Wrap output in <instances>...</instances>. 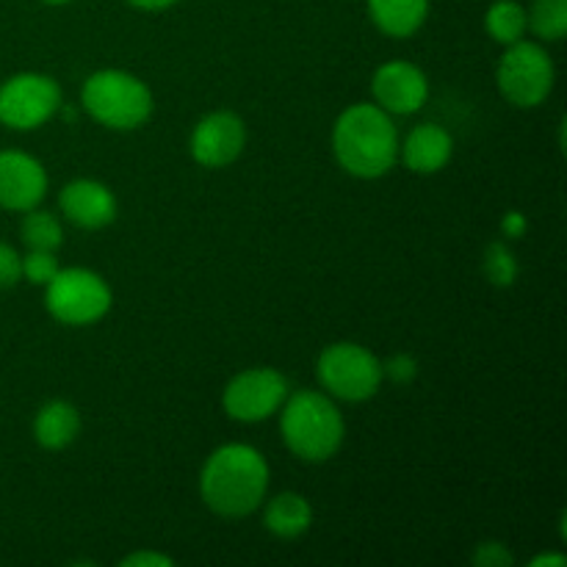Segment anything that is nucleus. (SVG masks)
Segmentation results:
<instances>
[{
	"mask_svg": "<svg viewBox=\"0 0 567 567\" xmlns=\"http://www.w3.org/2000/svg\"><path fill=\"white\" fill-rule=\"evenodd\" d=\"M59 208L64 219L81 230H103L120 214L114 192L105 183L89 177H78L61 188Z\"/></svg>",
	"mask_w": 567,
	"mask_h": 567,
	"instance_id": "13",
	"label": "nucleus"
},
{
	"mask_svg": "<svg viewBox=\"0 0 567 567\" xmlns=\"http://www.w3.org/2000/svg\"><path fill=\"white\" fill-rule=\"evenodd\" d=\"M48 194V172L42 161L22 150H0V208L25 210L37 208Z\"/></svg>",
	"mask_w": 567,
	"mask_h": 567,
	"instance_id": "12",
	"label": "nucleus"
},
{
	"mask_svg": "<svg viewBox=\"0 0 567 567\" xmlns=\"http://www.w3.org/2000/svg\"><path fill=\"white\" fill-rule=\"evenodd\" d=\"M114 293L111 286L92 269L70 266L55 271L53 280L44 286V308L59 324L89 327L103 319L111 310Z\"/></svg>",
	"mask_w": 567,
	"mask_h": 567,
	"instance_id": "7",
	"label": "nucleus"
},
{
	"mask_svg": "<svg viewBox=\"0 0 567 567\" xmlns=\"http://www.w3.org/2000/svg\"><path fill=\"white\" fill-rule=\"evenodd\" d=\"M369 14L385 37L408 39L430 17V0H369Z\"/></svg>",
	"mask_w": 567,
	"mask_h": 567,
	"instance_id": "17",
	"label": "nucleus"
},
{
	"mask_svg": "<svg viewBox=\"0 0 567 567\" xmlns=\"http://www.w3.org/2000/svg\"><path fill=\"white\" fill-rule=\"evenodd\" d=\"M291 393L288 380L280 371L260 365V369H247L233 377L221 393V408L233 421L241 424H258V421L271 419L282 408L286 396Z\"/></svg>",
	"mask_w": 567,
	"mask_h": 567,
	"instance_id": "9",
	"label": "nucleus"
},
{
	"mask_svg": "<svg viewBox=\"0 0 567 567\" xmlns=\"http://www.w3.org/2000/svg\"><path fill=\"white\" fill-rule=\"evenodd\" d=\"M83 111L111 131H136L153 116L155 100L147 83L125 70H97L81 89Z\"/></svg>",
	"mask_w": 567,
	"mask_h": 567,
	"instance_id": "4",
	"label": "nucleus"
},
{
	"mask_svg": "<svg viewBox=\"0 0 567 567\" xmlns=\"http://www.w3.org/2000/svg\"><path fill=\"white\" fill-rule=\"evenodd\" d=\"M59 269V258L50 249H28V255H22V277L31 286H48Z\"/></svg>",
	"mask_w": 567,
	"mask_h": 567,
	"instance_id": "22",
	"label": "nucleus"
},
{
	"mask_svg": "<svg viewBox=\"0 0 567 567\" xmlns=\"http://www.w3.org/2000/svg\"><path fill=\"white\" fill-rule=\"evenodd\" d=\"M496 83L504 100L515 109H537L551 97L557 66L540 42L518 39L507 44V53L498 61Z\"/></svg>",
	"mask_w": 567,
	"mask_h": 567,
	"instance_id": "6",
	"label": "nucleus"
},
{
	"mask_svg": "<svg viewBox=\"0 0 567 567\" xmlns=\"http://www.w3.org/2000/svg\"><path fill=\"white\" fill-rule=\"evenodd\" d=\"M260 507H264L266 532L280 540H297L313 526V507L299 493H280Z\"/></svg>",
	"mask_w": 567,
	"mask_h": 567,
	"instance_id": "16",
	"label": "nucleus"
},
{
	"mask_svg": "<svg viewBox=\"0 0 567 567\" xmlns=\"http://www.w3.org/2000/svg\"><path fill=\"white\" fill-rule=\"evenodd\" d=\"M42 3H48V6H66V3H72V0H42Z\"/></svg>",
	"mask_w": 567,
	"mask_h": 567,
	"instance_id": "30",
	"label": "nucleus"
},
{
	"mask_svg": "<svg viewBox=\"0 0 567 567\" xmlns=\"http://www.w3.org/2000/svg\"><path fill=\"white\" fill-rule=\"evenodd\" d=\"M20 236L28 249H50V252H55V249L64 244V230H61L59 216L50 214V210H39V205L25 210L20 225Z\"/></svg>",
	"mask_w": 567,
	"mask_h": 567,
	"instance_id": "19",
	"label": "nucleus"
},
{
	"mask_svg": "<svg viewBox=\"0 0 567 567\" xmlns=\"http://www.w3.org/2000/svg\"><path fill=\"white\" fill-rule=\"evenodd\" d=\"M61 105V86L44 72H17L0 83V125L11 131H37Z\"/></svg>",
	"mask_w": 567,
	"mask_h": 567,
	"instance_id": "8",
	"label": "nucleus"
},
{
	"mask_svg": "<svg viewBox=\"0 0 567 567\" xmlns=\"http://www.w3.org/2000/svg\"><path fill=\"white\" fill-rule=\"evenodd\" d=\"M454 155V138L435 122H421L399 142V158L415 175H435L446 169Z\"/></svg>",
	"mask_w": 567,
	"mask_h": 567,
	"instance_id": "14",
	"label": "nucleus"
},
{
	"mask_svg": "<svg viewBox=\"0 0 567 567\" xmlns=\"http://www.w3.org/2000/svg\"><path fill=\"white\" fill-rule=\"evenodd\" d=\"M502 230L507 238H520L526 236V230H529V219H526L520 210H509V214L502 219Z\"/></svg>",
	"mask_w": 567,
	"mask_h": 567,
	"instance_id": "27",
	"label": "nucleus"
},
{
	"mask_svg": "<svg viewBox=\"0 0 567 567\" xmlns=\"http://www.w3.org/2000/svg\"><path fill=\"white\" fill-rule=\"evenodd\" d=\"M482 269H485V277L491 280V286L496 288H509L518 280V260H515V252L504 241L487 244Z\"/></svg>",
	"mask_w": 567,
	"mask_h": 567,
	"instance_id": "21",
	"label": "nucleus"
},
{
	"mask_svg": "<svg viewBox=\"0 0 567 567\" xmlns=\"http://www.w3.org/2000/svg\"><path fill=\"white\" fill-rule=\"evenodd\" d=\"M269 463L247 443L219 446L199 471V496L219 518H247L258 513L269 493Z\"/></svg>",
	"mask_w": 567,
	"mask_h": 567,
	"instance_id": "1",
	"label": "nucleus"
},
{
	"mask_svg": "<svg viewBox=\"0 0 567 567\" xmlns=\"http://www.w3.org/2000/svg\"><path fill=\"white\" fill-rule=\"evenodd\" d=\"M280 435L288 452L305 463H324L336 457L347 437V424L332 402L321 391L288 393L280 408Z\"/></svg>",
	"mask_w": 567,
	"mask_h": 567,
	"instance_id": "3",
	"label": "nucleus"
},
{
	"mask_svg": "<svg viewBox=\"0 0 567 567\" xmlns=\"http://www.w3.org/2000/svg\"><path fill=\"white\" fill-rule=\"evenodd\" d=\"M332 153L347 175L377 181L399 161V133L377 103H354L332 125Z\"/></svg>",
	"mask_w": 567,
	"mask_h": 567,
	"instance_id": "2",
	"label": "nucleus"
},
{
	"mask_svg": "<svg viewBox=\"0 0 567 567\" xmlns=\"http://www.w3.org/2000/svg\"><path fill=\"white\" fill-rule=\"evenodd\" d=\"M382 371H385V377H391L393 382L404 385V382H413L415 374H419V360H415L413 354H396V358H391L382 365Z\"/></svg>",
	"mask_w": 567,
	"mask_h": 567,
	"instance_id": "25",
	"label": "nucleus"
},
{
	"mask_svg": "<svg viewBox=\"0 0 567 567\" xmlns=\"http://www.w3.org/2000/svg\"><path fill=\"white\" fill-rule=\"evenodd\" d=\"M78 435H81V413L75 404L53 399L39 408L37 419H33V437L39 446L48 452H61V449L72 446Z\"/></svg>",
	"mask_w": 567,
	"mask_h": 567,
	"instance_id": "15",
	"label": "nucleus"
},
{
	"mask_svg": "<svg viewBox=\"0 0 567 567\" xmlns=\"http://www.w3.org/2000/svg\"><path fill=\"white\" fill-rule=\"evenodd\" d=\"M374 103L391 116L415 114L430 100V81L424 70L410 61H388L371 78Z\"/></svg>",
	"mask_w": 567,
	"mask_h": 567,
	"instance_id": "11",
	"label": "nucleus"
},
{
	"mask_svg": "<svg viewBox=\"0 0 567 567\" xmlns=\"http://www.w3.org/2000/svg\"><path fill=\"white\" fill-rule=\"evenodd\" d=\"M247 147V125L236 111H214L194 125L188 150L199 166L221 169L230 166Z\"/></svg>",
	"mask_w": 567,
	"mask_h": 567,
	"instance_id": "10",
	"label": "nucleus"
},
{
	"mask_svg": "<svg viewBox=\"0 0 567 567\" xmlns=\"http://www.w3.org/2000/svg\"><path fill=\"white\" fill-rule=\"evenodd\" d=\"M127 3L138 11H164L172 9L175 3H181V0H127Z\"/></svg>",
	"mask_w": 567,
	"mask_h": 567,
	"instance_id": "28",
	"label": "nucleus"
},
{
	"mask_svg": "<svg viewBox=\"0 0 567 567\" xmlns=\"http://www.w3.org/2000/svg\"><path fill=\"white\" fill-rule=\"evenodd\" d=\"M565 563H567L565 554H537V557L529 563V567H563Z\"/></svg>",
	"mask_w": 567,
	"mask_h": 567,
	"instance_id": "29",
	"label": "nucleus"
},
{
	"mask_svg": "<svg viewBox=\"0 0 567 567\" xmlns=\"http://www.w3.org/2000/svg\"><path fill=\"white\" fill-rule=\"evenodd\" d=\"M122 567H169L175 565V559L169 554H158V551H136L131 557H125L120 563Z\"/></svg>",
	"mask_w": 567,
	"mask_h": 567,
	"instance_id": "26",
	"label": "nucleus"
},
{
	"mask_svg": "<svg viewBox=\"0 0 567 567\" xmlns=\"http://www.w3.org/2000/svg\"><path fill=\"white\" fill-rule=\"evenodd\" d=\"M471 559L480 567H509L515 563L513 554H509V548L504 543H482V546H476Z\"/></svg>",
	"mask_w": 567,
	"mask_h": 567,
	"instance_id": "24",
	"label": "nucleus"
},
{
	"mask_svg": "<svg viewBox=\"0 0 567 567\" xmlns=\"http://www.w3.org/2000/svg\"><path fill=\"white\" fill-rule=\"evenodd\" d=\"M22 280V255L11 244L0 241V288H14Z\"/></svg>",
	"mask_w": 567,
	"mask_h": 567,
	"instance_id": "23",
	"label": "nucleus"
},
{
	"mask_svg": "<svg viewBox=\"0 0 567 567\" xmlns=\"http://www.w3.org/2000/svg\"><path fill=\"white\" fill-rule=\"evenodd\" d=\"M485 28L487 33H491L493 42L507 48V44L524 39V33L529 31V25H526V9L518 0H496V3L487 9Z\"/></svg>",
	"mask_w": 567,
	"mask_h": 567,
	"instance_id": "18",
	"label": "nucleus"
},
{
	"mask_svg": "<svg viewBox=\"0 0 567 567\" xmlns=\"http://www.w3.org/2000/svg\"><path fill=\"white\" fill-rule=\"evenodd\" d=\"M526 25L543 42H559L567 33V0H532Z\"/></svg>",
	"mask_w": 567,
	"mask_h": 567,
	"instance_id": "20",
	"label": "nucleus"
},
{
	"mask_svg": "<svg viewBox=\"0 0 567 567\" xmlns=\"http://www.w3.org/2000/svg\"><path fill=\"white\" fill-rule=\"evenodd\" d=\"M316 377L327 396L341 402H369L380 393L385 371L374 352L352 341L330 343L316 360Z\"/></svg>",
	"mask_w": 567,
	"mask_h": 567,
	"instance_id": "5",
	"label": "nucleus"
}]
</instances>
